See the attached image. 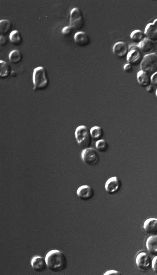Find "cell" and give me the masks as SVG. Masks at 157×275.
I'll return each mask as SVG.
<instances>
[{
	"label": "cell",
	"instance_id": "1",
	"mask_svg": "<svg viewBox=\"0 0 157 275\" xmlns=\"http://www.w3.org/2000/svg\"><path fill=\"white\" fill-rule=\"evenodd\" d=\"M45 259L48 267L52 272H60L67 267V258L60 250H54L50 251L47 254Z\"/></svg>",
	"mask_w": 157,
	"mask_h": 275
},
{
	"label": "cell",
	"instance_id": "2",
	"mask_svg": "<svg viewBox=\"0 0 157 275\" xmlns=\"http://www.w3.org/2000/svg\"><path fill=\"white\" fill-rule=\"evenodd\" d=\"M33 81L34 91L42 90L47 87L48 85L49 80L46 70L44 67L39 66L34 69Z\"/></svg>",
	"mask_w": 157,
	"mask_h": 275
},
{
	"label": "cell",
	"instance_id": "3",
	"mask_svg": "<svg viewBox=\"0 0 157 275\" xmlns=\"http://www.w3.org/2000/svg\"><path fill=\"white\" fill-rule=\"evenodd\" d=\"M75 136L78 143L84 148L89 147L93 140L90 130L85 125H80L77 128Z\"/></svg>",
	"mask_w": 157,
	"mask_h": 275
},
{
	"label": "cell",
	"instance_id": "4",
	"mask_svg": "<svg viewBox=\"0 0 157 275\" xmlns=\"http://www.w3.org/2000/svg\"><path fill=\"white\" fill-rule=\"evenodd\" d=\"M140 70L150 75L157 72V53L145 55L140 64Z\"/></svg>",
	"mask_w": 157,
	"mask_h": 275
},
{
	"label": "cell",
	"instance_id": "5",
	"mask_svg": "<svg viewBox=\"0 0 157 275\" xmlns=\"http://www.w3.org/2000/svg\"><path fill=\"white\" fill-rule=\"evenodd\" d=\"M128 47V51L126 55L128 63L132 65L140 64L144 56H143V53L138 48L137 45L132 44Z\"/></svg>",
	"mask_w": 157,
	"mask_h": 275
},
{
	"label": "cell",
	"instance_id": "6",
	"mask_svg": "<svg viewBox=\"0 0 157 275\" xmlns=\"http://www.w3.org/2000/svg\"><path fill=\"white\" fill-rule=\"evenodd\" d=\"M84 23L83 17L80 10L77 7L73 8L70 13L69 26L73 29L78 30L82 28Z\"/></svg>",
	"mask_w": 157,
	"mask_h": 275
},
{
	"label": "cell",
	"instance_id": "7",
	"mask_svg": "<svg viewBox=\"0 0 157 275\" xmlns=\"http://www.w3.org/2000/svg\"><path fill=\"white\" fill-rule=\"evenodd\" d=\"M81 157L84 163L88 166L95 164L98 159V155L96 151L90 147L84 148L82 150Z\"/></svg>",
	"mask_w": 157,
	"mask_h": 275
},
{
	"label": "cell",
	"instance_id": "8",
	"mask_svg": "<svg viewBox=\"0 0 157 275\" xmlns=\"http://www.w3.org/2000/svg\"><path fill=\"white\" fill-rule=\"evenodd\" d=\"M152 261L150 256L144 252H141L138 254L136 261L138 268L142 271L149 269L151 266Z\"/></svg>",
	"mask_w": 157,
	"mask_h": 275
},
{
	"label": "cell",
	"instance_id": "9",
	"mask_svg": "<svg viewBox=\"0 0 157 275\" xmlns=\"http://www.w3.org/2000/svg\"><path fill=\"white\" fill-rule=\"evenodd\" d=\"M144 33L145 36L153 42H157V18L146 25Z\"/></svg>",
	"mask_w": 157,
	"mask_h": 275
},
{
	"label": "cell",
	"instance_id": "10",
	"mask_svg": "<svg viewBox=\"0 0 157 275\" xmlns=\"http://www.w3.org/2000/svg\"><path fill=\"white\" fill-rule=\"evenodd\" d=\"M31 265L33 269L38 273L44 271L48 267L45 259L38 256L33 258L31 261Z\"/></svg>",
	"mask_w": 157,
	"mask_h": 275
},
{
	"label": "cell",
	"instance_id": "11",
	"mask_svg": "<svg viewBox=\"0 0 157 275\" xmlns=\"http://www.w3.org/2000/svg\"><path fill=\"white\" fill-rule=\"evenodd\" d=\"M76 193L81 199L87 200L93 197L94 194V191L90 186L84 185L80 186L78 189Z\"/></svg>",
	"mask_w": 157,
	"mask_h": 275
},
{
	"label": "cell",
	"instance_id": "12",
	"mask_svg": "<svg viewBox=\"0 0 157 275\" xmlns=\"http://www.w3.org/2000/svg\"><path fill=\"white\" fill-rule=\"evenodd\" d=\"M128 51V46L125 42L123 41L117 42L113 46V52L118 57H124L127 55Z\"/></svg>",
	"mask_w": 157,
	"mask_h": 275
},
{
	"label": "cell",
	"instance_id": "13",
	"mask_svg": "<svg viewBox=\"0 0 157 275\" xmlns=\"http://www.w3.org/2000/svg\"><path fill=\"white\" fill-rule=\"evenodd\" d=\"M120 186V180L117 177L114 176L110 178L105 183V189L107 193L112 194L117 192Z\"/></svg>",
	"mask_w": 157,
	"mask_h": 275
},
{
	"label": "cell",
	"instance_id": "14",
	"mask_svg": "<svg viewBox=\"0 0 157 275\" xmlns=\"http://www.w3.org/2000/svg\"><path fill=\"white\" fill-rule=\"evenodd\" d=\"M154 43L146 37H145L139 43L138 47L143 54L145 55L152 52L154 48Z\"/></svg>",
	"mask_w": 157,
	"mask_h": 275
},
{
	"label": "cell",
	"instance_id": "15",
	"mask_svg": "<svg viewBox=\"0 0 157 275\" xmlns=\"http://www.w3.org/2000/svg\"><path fill=\"white\" fill-rule=\"evenodd\" d=\"M143 228L145 231L151 235L157 234V218H150L144 223Z\"/></svg>",
	"mask_w": 157,
	"mask_h": 275
},
{
	"label": "cell",
	"instance_id": "16",
	"mask_svg": "<svg viewBox=\"0 0 157 275\" xmlns=\"http://www.w3.org/2000/svg\"><path fill=\"white\" fill-rule=\"evenodd\" d=\"M146 244L148 252L153 256H157V235H151L148 237Z\"/></svg>",
	"mask_w": 157,
	"mask_h": 275
},
{
	"label": "cell",
	"instance_id": "17",
	"mask_svg": "<svg viewBox=\"0 0 157 275\" xmlns=\"http://www.w3.org/2000/svg\"><path fill=\"white\" fill-rule=\"evenodd\" d=\"M137 80L139 84L143 87H146L151 84V75L140 70L137 73Z\"/></svg>",
	"mask_w": 157,
	"mask_h": 275
},
{
	"label": "cell",
	"instance_id": "18",
	"mask_svg": "<svg viewBox=\"0 0 157 275\" xmlns=\"http://www.w3.org/2000/svg\"><path fill=\"white\" fill-rule=\"evenodd\" d=\"M75 43L81 46H85L89 43L90 39L87 34L83 31H78L76 32L74 36Z\"/></svg>",
	"mask_w": 157,
	"mask_h": 275
},
{
	"label": "cell",
	"instance_id": "19",
	"mask_svg": "<svg viewBox=\"0 0 157 275\" xmlns=\"http://www.w3.org/2000/svg\"><path fill=\"white\" fill-rule=\"evenodd\" d=\"M10 66L6 61H0V77L2 79H5L10 75L12 72Z\"/></svg>",
	"mask_w": 157,
	"mask_h": 275
},
{
	"label": "cell",
	"instance_id": "20",
	"mask_svg": "<svg viewBox=\"0 0 157 275\" xmlns=\"http://www.w3.org/2000/svg\"><path fill=\"white\" fill-rule=\"evenodd\" d=\"M90 131L93 140L96 142L102 139L104 135V131L101 127L94 126L90 129Z\"/></svg>",
	"mask_w": 157,
	"mask_h": 275
},
{
	"label": "cell",
	"instance_id": "21",
	"mask_svg": "<svg viewBox=\"0 0 157 275\" xmlns=\"http://www.w3.org/2000/svg\"><path fill=\"white\" fill-rule=\"evenodd\" d=\"M11 27L12 23L9 20L3 19L0 21V32L2 35L8 32Z\"/></svg>",
	"mask_w": 157,
	"mask_h": 275
},
{
	"label": "cell",
	"instance_id": "22",
	"mask_svg": "<svg viewBox=\"0 0 157 275\" xmlns=\"http://www.w3.org/2000/svg\"><path fill=\"white\" fill-rule=\"evenodd\" d=\"M9 58L11 63L13 64H17L21 60L22 55L19 50H13L10 53Z\"/></svg>",
	"mask_w": 157,
	"mask_h": 275
},
{
	"label": "cell",
	"instance_id": "23",
	"mask_svg": "<svg viewBox=\"0 0 157 275\" xmlns=\"http://www.w3.org/2000/svg\"><path fill=\"white\" fill-rule=\"evenodd\" d=\"M144 32L139 29H136L132 31L130 34L131 39L136 42L139 43L145 37Z\"/></svg>",
	"mask_w": 157,
	"mask_h": 275
},
{
	"label": "cell",
	"instance_id": "24",
	"mask_svg": "<svg viewBox=\"0 0 157 275\" xmlns=\"http://www.w3.org/2000/svg\"><path fill=\"white\" fill-rule=\"evenodd\" d=\"M9 39L11 42L15 45L19 44L21 41L19 32L17 30H13L10 32Z\"/></svg>",
	"mask_w": 157,
	"mask_h": 275
},
{
	"label": "cell",
	"instance_id": "25",
	"mask_svg": "<svg viewBox=\"0 0 157 275\" xmlns=\"http://www.w3.org/2000/svg\"><path fill=\"white\" fill-rule=\"evenodd\" d=\"M95 147L98 151L104 153L107 150L109 145L106 140L102 139L96 142Z\"/></svg>",
	"mask_w": 157,
	"mask_h": 275
},
{
	"label": "cell",
	"instance_id": "26",
	"mask_svg": "<svg viewBox=\"0 0 157 275\" xmlns=\"http://www.w3.org/2000/svg\"><path fill=\"white\" fill-rule=\"evenodd\" d=\"M151 83L153 86H157V72L151 76Z\"/></svg>",
	"mask_w": 157,
	"mask_h": 275
},
{
	"label": "cell",
	"instance_id": "27",
	"mask_svg": "<svg viewBox=\"0 0 157 275\" xmlns=\"http://www.w3.org/2000/svg\"><path fill=\"white\" fill-rule=\"evenodd\" d=\"M73 29L70 26H66L64 27L62 30V32L64 35L70 34L72 31Z\"/></svg>",
	"mask_w": 157,
	"mask_h": 275
},
{
	"label": "cell",
	"instance_id": "28",
	"mask_svg": "<svg viewBox=\"0 0 157 275\" xmlns=\"http://www.w3.org/2000/svg\"><path fill=\"white\" fill-rule=\"evenodd\" d=\"M132 65L129 63L125 64L123 67L124 70L127 73L131 72L132 70Z\"/></svg>",
	"mask_w": 157,
	"mask_h": 275
},
{
	"label": "cell",
	"instance_id": "29",
	"mask_svg": "<svg viewBox=\"0 0 157 275\" xmlns=\"http://www.w3.org/2000/svg\"><path fill=\"white\" fill-rule=\"evenodd\" d=\"M151 266L153 271L157 273V256L155 257L153 259Z\"/></svg>",
	"mask_w": 157,
	"mask_h": 275
},
{
	"label": "cell",
	"instance_id": "30",
	"mask_svg": "<svg viewBox=\"0 0 157 275\" xmlns=\"http://www.w3.org/2000/svg\"><path fill=\"white\" fill-rule=\"evenodd\" d=\"M7 42L6 38L3 35L0 36V44L1 45H5Z\"/></svg>",
	"mask_w": 157,
	"mask_h": 275
},
{
	"label": "cell",
	"instance_id": "31",
	"mask_svg": "<svg viewBox=\"0 0 157 275\" xmlns=\"http://www.w3.org/2000/svg\"><path fill=\"white\" fill-rule=\"evenodd\" d=\"M154 90V87L152 85L150 84L146 87V90L148 93H152L153 92Z\"/></svg>",
	"mask_w": 157,
	"mask_h": 275
},
{
	"label": "cell",
	"instance_id": "32",
	"mask_svg": "<svg viewBox=\"0 0 157 275\" xmlns=\"http://www.w3.org/2000/svg\"><path fill=\"white\" fill-rule=\"evenodd\" d=\"M119 274H119H121L119 272H118L117 271H116L115 270H110L106 271L105 273V274H105V275H106V274L109 275V274Z\"/></svg>",
	"mask_w": 157,
	"mask_h": 275
},
{
	"label": "cell",
	"instance_id": "33",
	"mask_svg": "<svg viewBox=\"0 0 157 275\" xmlns=\"http://www.w3.org/2000/svg\"><path fill=\"white\" fill-rule=\"evenodd\" d=\"M17 75V73L14 71H12L10 74V75L12 77L14 78Z\"/></svg>",
	"mask_w": 157,
	"mask_h": 275
},
{
	"label": "cell",
	"instance_id": "34",
	"mask_svg": "<svg viewBox=\"0 0 157 275\" xmlns=\"http://www.w3.org/2000/svg\"><path fill=\"white\" fill-rule=\"evenodd\" d=\"M155 95L157 98V89H156L155 91Z\"/></svg>",
	"mask_w": 157,
	"mask_h": 275
}]
</instances>
